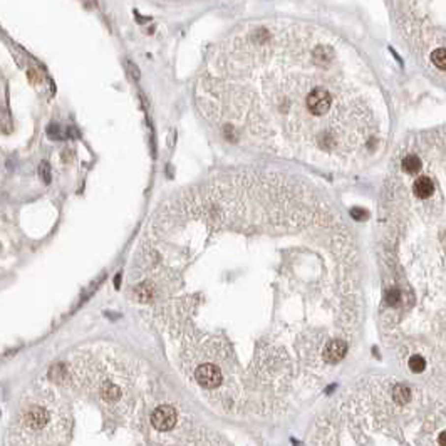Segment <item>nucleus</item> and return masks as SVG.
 Wrapping results in <instances>:
<instances>
[{
    "label": "nucleus",
    "mask_w": 446,
    "mask_h": 446,
    "mask_svg": "<svg viewBox=\"0 0 446 446\" xmlns=\"http://www.w3.org/2000/svg\"><path fill=\"white\" fill-rule=\"evenodd\" d=\"M305 106L309 113L314 116H324L326 113H329L330 106H332V96L324 88H314L307 94Z\"/></svg>",
    "instance_id": "1"
},
{
    "label": "nucleus",
    "mask_w": 446,
    "mask_h": 446,
    "mask_svg": "<svg viewBox=\"0 0 446 446\" xmlns=\"http://www.w3.org/2000/svg\"><path fill=\"white\" fill-rule=\"evenodd\" d=\"M195 379L205 389H213L222 383L223 376L220 367H216L215 364H203L195 371Z\"/></svg>",
    "instance_id": "2"
},
{
    "label": "nucleus",
    "mask_w": 446,
    "mask_h": 446,
    "mask_svg": "<svg viewBox=\"0 0 446 446\" xmlns=\"http://www.w3.org/2000/svg\"><path fill=\"white\" fill-rule=\"evenodd\" d=\"M151 423L158 431H170L177 424V411L171 406H159L151 415Z\"/></svg>",
    "instance_id": "3"
},
{
    "label": "nucleus",
    "mask_w": 446,
    "mask_h": 446,
    "mask_svg": "<svg viewBox=\"0 0 446 446\" xmlns=\"http://www.w3.org/2000/svg\"><path fill=\"white\" fill-rule=\"evenodd\" d=\"M47 421H49V413L40 406H32L26 413V418H24L26 426L30 428V429H35V431L46 426Z\"/></svg>",
    "instance_id": "4"
},
{
    "label": "nucleus",
    "mask_w": 446,
    "mask_h": 446,
    "mask_svg": "<svg viewBox=\"0 0 446 446\" xmlns=\"http://www.w3.org/2000/svg\"><path fill=\"white\" fill-rule=\"evenodd\" d=\"M347 354V344L344 341H339V339H335V341H329L324 347V359L327 362L330 364H335L339 361H342L344 359V356Z\"/></svg>",
    "instance_id": "5"
},
{
    "label": "nucleus",
    "mask_w": 446,
    "mask_h": 446,
    "mask_svg": "<svg viewBox=\"0 0 446 446\" xmlns=\"http://www.w3.org/2000/svg\"><path fill=\"white\" fill-rule=\"evenodd\" d=\"M413 191L418 198H429L435 191V186H433V181L426 177H421L415 181L413 185Z\"/></svg>",
    "instance_id": "6"
},
{
    "label": "nucleus",
    "mask_w": 446,
    "mask_h": 446,
    "mask_svg": "<svg viewBox=\"0 0 446 446\" xmlns=\"http://www.w3.org/2000/svg\"><path fill=\"white\" fill-rule=\"evenodd\" d=\"M403 170L406 171L408 175L418 173L421 170V159L416 156V154H408V156L403 159Z\"/></svg>",
    "instance_id": "7"
},
{
    "label": "nucleus",
    "mask_w": 446,
    "mask_h": 446,
    "mask_svg": "<svg viewBox=\"0 0 446 446\" xmlns=\"http://www.w3.org/2000/svg\"><path fill=\"white\" fill-rule=\"evenodd\" d=\"M392 398L398 404H406L409 398H411V391H409L408 386H404V384H396L394 386V391H392Z\"/></svg>",
    "instance_id": "8"
},
{
    "label": "nucleus",
    "mask_w": 446,
    "mask_h": 446,
    "mask_svg": "<svg viewBox=\"0 0 446 446\" xmlns=\"http://www.w3.org/2000/svg\"><path fill=\"white\" fill-rule=\"evenodd\" d=\"M431 62L441 71H446V49H436L431 54Z\"/></svg>",
    "instance_id": "9"
},
{
    "label": "nucleus",
    "mask_w": 446,
    "mask_h": 446,
    "mask_svg": "<svg viewBox=\"0 0 446 446\" xmlns=\"http://www.w3.org/2000/svg\"><path fill=\"white\" fill-rule=\"evenodd\" d=\"M409 369H411L413 372H423L424 371V367H426V361H424L421 356H411L409 357Z\"/></svg>",
    "instance_id": "10"
},
{
    "label": "nucleus",
    "mask_w": 446,
    "mask_h": 446,
    "mask_svg": "<svg viewBox=\"0 0 446 446\" xmlns=\"http://www.w3.org/2000/svg\"><path fill=\"white\" fill-rule=\"evenodd\" d=\"M119 394H121V391H119V387L116 386V384H106L104 386V398L108 399V401H116L118 398H119Z\"/></svg>",
    "instance_id": "11"
},
{
    "label": "nucleus",
    "mask_w": 446,
    "mask_h": 446,
    "mask_svg": "<svg viewBox=\"0 0 446 446\" xmlns=\"http://www.w3.org/2000/svg\"><path fill=\"white\" fill-rule=\"evenodd\" d=\"M386 300H387V304H389V305H396V304H398V302L401 300L399 290L398 289H391L389 292H387V296H386Z\"/></svg>",
    "instance_id": "12"
},
{
    "label": "nucleus",
    "mask_w": 446,
    "mask_h": 446,
    "mask_svg": "<svg viewBox=\"0 0 446 446\" xmlns=\"http://www.w3.org/2000/svg\"><path fill=\"white\" fill-rule=\"evenodd\" d=\"M39 175L42 177V179L46 183L51 181V170H49V165L47 163H42V165L39 166Z\"/></svg>",
    "instance_id": "13"
},
{
    "label": "nucleus",
    "mask_w": 446,
    "mask_h": 446,
    "mask_svg": "<svg viewBox=\"0 0 446 446\" xmlns=\"http://www.w3.org/2000/svg\"><path fill=\"white\" fill-rule=\"evenodd\" d=\"M136 294H138V298H140V300H148V298L151 297V287L146 289L145 285H143V287H140L136 290Z\"/></svg>",
    "instance_id": "14"
},
{
    "label": "nucleus",
    "mask_w": 446,
    "mask_h": 446,
    "mask_svg": "<svg viewBox=\"0 0 446 446\" xmlns=\"http://www.w3.org/2000/svg\"><path fill=\"white\" fill-rule=\"evenodd\" d=\"M351 216H353L354 220H364L367 216V213L364 210H361V208H353V210H351Z\"/></svg>",
    "instance_id": "15"
},
{
    "label": "nucleus",
    "mask_w": 446,
    "mask_h": 446,
    "mask_svg": "<svg viewBox=\"0 0 446 446\" xmlns=\"http://www.w3.org/2000/svg\"><path fill=\"white\" fill-rule=\"evenodd\" d=\"M128 65H129V71H131V74L134 76V79H140V71H138V67H136V65H134V64H131V62H129Z\"/></svg>",
    "instance_id": "16"
},
{
    "label": "nucleus",
    "mask_w": 446,
    "mask_h": 446,
    "mask_svg": "<svg viewBox=\"0 0 446 446\" xmlns=\"http://www.w3.org/2000/svg\"><path fill=\"white\" fill-rule=\"evenodd\" d=\"M438 443H440L441 446H446V431H443L440 435V438H438Z\"/></svg>",
    "instance_id": "17"
}]
</instances>
